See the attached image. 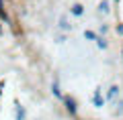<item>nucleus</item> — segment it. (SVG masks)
Here are the masks:
<instances>
[{"mask_svg":"<svg viewBox=\"0 0 123 120\" xmlns=\"http://www.w3.org/2000/svg\"><path fill=\"white\" fill-rule=\"evenodd\" d=\"M51 96H53V98H57L60 102H62V98H64V92H62L60 77H57V75H53V79H51Z\"/></svg>","mask_w":123,"mask_h":120,"instance_id":"nucleus-4","label":"nucleus"},{"mask_svg":"<svg viewBox=\"0 0 123 120\" xmlns=\"http://www.w3.org/2000/svg\"><path fill=\"white\" fill-rule=\"evenodd\" d=\"M90 102H92V106H94V108H103V106L107 104V100H105V92H103V88H101V86L94 88Z\"/></svg>","mask_w":123,"mask_h":120,"instance_id":"nucleus-2","label":"nucleus"},{"mask_svg":"<svg viewBox=\"0 0 123 120\" xmlns=\"http://www.w3.org/2000/svg\"><path fill=\"white\" fill-rule=\"evenodd\" d=\"M55 43H66V35H64V33H62V35H57V37H55Z\"/></svg>","mask_w":123,"mask_h":120,"instance_id":"nucleus-14","label":"nucleus"},{"mask_svg":"<svg viewBox=\"0 0 123 120\" xmlns=\"http://www.w3.org/2000/svg\"><path fill=\"white\" fill-rule=\"evenodd\" d=\"M94 43H97V47L101 49V51H107V49H109V41H107V37H101V35H98Z\"/></svg>","mask_w":123,"mask_h":120,"instance_id":"nucleus-10","label":"nucleus"},{"mask_svg":"<svg viewBox=\"0 0 123 120\" xmlns=\"http://www.w3.org/2000/svg\"><path fill=\"white\" fill-rule=\"evenodd\" d=\"M113 116H123V98L113 102Z\"/></svg>","mask_w":123,"mask_h":120,"instance_id":"nucleus-9","label":"nucleus"},{"mask_svg":"<svg viewBox=\"0 0 123 120\" xmlns=\"http://www.w3.org/2000/svg\"><path fill=\"white\" fill-rule=\"evenodd\" d=\"M97 37H98V35H97V31H84V39H86V41H97Z\"/></svg>","mask_w":123,"mask_h":120,"instance_id":"nucleus-11","label":"nucleus"},{"mask_svg":"<svg viewBox=\"0 0 123 120\" xmlns=\"http://www.w3.org/2000/svg\"><path fill=\"white\" fill-rule=\"evenodd\" d=\"M119 96H121V88L117 83H113V86H109L105 90V100L107 102H115V100H119Z\"/></svg>","mask_w":123,"mask_h":120,"instance_id":"nucleus-3","label":"nucleus"},{"mask_svg":"<svg viewBox=\"0 0 123 120\" xmlns=\"http://www.w3.org/2000/svg\"><path fill=\"white\" fill-rule=\"evenodd\" d=\"M62 104H64V110H66L68 114L72 116V118H76V116H78V100H76L74 96L64 94V98H62Z\"/></svg>","mask_w":123,"mask_h":120,"instance_id":"nucleus-1","label":"nucleus"},{"mask_svg":"<svg viewBox=\"0 0 123 120\" xmlns=\"http://www.w3.org/2000/svg\"><path fill=\"white\" fill-rule=\"evenodd\" d=\"M97 12L98 14H109L111 12V2H109V0H101L98 6H97Z\"/></svg>","mask_w":123,"mask_h":120,"instance_id":"nucleus-8","label":"nucleus"},{"mask_svg":"<svg viewBox=\"0 0 123 120\" xmlns=\"http://www.w3.org/2000/svg\"><path fill=\"white\" fill-rule=\"evenodd\" d=\"M14 120H27V108L18 100H14Z\"/></svg>","mask_w":123,"mask_h":120,"instance_id":"nucleus-5","label":"nucleus"},{"mask_svg":"<svg viewBox=\"0 0 123 120\" xmlns=\"http://www.w3.org/2000/svg\"><path fill=\"white\" fill-rule=\"evenodd\" d=\"M107 33H109V25H98V29H97V35H101V37H105Z\"/></svg>","mask_w":123,"mask_h":120,"instance_id":"nucleus-12","label":"nucleus"},{"mask_svg":"<svg viewBox=\"0 0 123 120\" xmlns=\"http://www.w3.org/2000/svg\"><path fill=\"white\" fill-rule=\"evenodd\" d=\"M4 88H6L4 79H0V98H2V94H4Z\"/></svg>","mask_w":123,"mask_h":120,"instance_id":"nucleus-15","label":"nucleus"},{"mask_svg":"<svg viewBox=\"0 0 123 120\" xmlns=\"http://www.w3.org/2000/svg\"><path fill=\"white\" fill-rule=\"evenodd\" d=\"M119 120H123V118H119Z\"/></svg>","mask_w":123,"mask_h":120,"instance_id":"nucleus-18","label":"nucleus"},{"mask_svg":"<svg viewBox=\"0 0 123 120\" xmlns=\"http://www.w3.org/2000/svg\"><path fill=\"white\" fill-rule=\"evenodd\" d=\"M70 14H72V16H76V18L84 16V4H80V2H74V4L70 6Z\"/></svg>","mask_w":123,"mask_h":120,"instance_id":"nucleus-6","label":"nucleus"},{"mask_svg":"<svg viewBox=\"0 0 123 120\" xmlns=\"http://www.w3.org/2000/svg\"><path fill=\"white\" fill-rule=\"evenodd\" d=\"M0 37H2V26H0Z\"/></svg>","mask_w":123,"mask_h":120,"instance_id":"nucleus-17","label":"nucleus"},{"mask_svg":"<svg viewBox=\"0 0 123 120\" xmlns=\"http://www.w3.org/2000/svg\"><path fill=\"white\" fill-rule=\"evenodd\" d=\"M115 33H117L119 37H123V22H119V25L115 26Z\"/></svg>","mask_w":123,"mask_h":120,"instance_id":"nucleus-13","label":"nucleus"},{"mask_svg":"<svg viewBox=\"0 0 123 120\" xmlns=\"http://www.w3.org/2000/svg\"><path fill=\"white\" fill-rule=\"evenodd\" d=\"M57 26H60V31L64 35H68L72 31V25L68 22V16H60V21H57Z\"/></svg>","mask_w":123,"mask_h":120,"instance_id":"nucleus-7","label":"nucleus"},{"mask_svg":"<svg viewBox=\"0 0 123 120\" xmlns=\"http://www.w3.org/2000/svg\"><path fill=\"white\" fill-rule=\"evenodd\" d=\"M121 59H123V45H121Z\"/></svg>","mask_w":123,"mask_h":120,"instance_id":"nucleus-16","label":"nucleus"}]
</instances>
